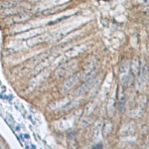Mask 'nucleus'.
<instances>
[{"instance_id": "nucleus-1", "label": "nucleus", "mask_w": 149, "mask_h": 149, "mask_svg": "<svg viewBox=\"0 0 149 149\" xmlns=\"http://www.w3.org/2000/svg\"><path fill=\"white\" fill-rule=\"evenodd\" d=\"M77 65H78V62L76 60H73V61H70L68 63L64 64L63 66H61L57 70L56 77L58 79H62L64 77L68 76L72 71H74V69L77 67Z\"/></svg>"}, {"instance_id": "nucleus-2", "label": "nucleus", "mask_w": 149, "mask_h": 149, "mask_svg": "<svg viewBox=\"0 0 149 149\" xmlns=\"http://www.w3.org/2000/svg\"><path fill=\"white\" fill-rule=\"evenodd\" d=\"M79 74H73V76H71L70 78L67 80L64 83V85L62 86L61 88V92L63 93H67L68 92L72 90V88H74V86H76V84L78 83L79 81Z\"/></svg>"}, {"instance_id": "nucleus-3", "label": "nucleus", "mask_w": 149, "mask_h": 149, "mask_svg": "<svg viewBox=\"0 0 149 149\" xmlns=\"http://www.w3.org/2000/svg\"><path fill=\"white\" fill-rule=\"evenodd\" d=\"M95 59L93 57H91L90 59L86 62L85 66H84L83 76L86 77L92 74V72L93 71V68H95Z\"/></svg>"}, {"instance_id": "nucleus-4", "label": "nucleus", "mask_w": 149, "mask_h": 149, "mask_svg": "<svg viewBox=\"0 0 149 149\" xmlns=\"http://www.w3.org/2000/svg\"><path fill=\"white\" fill-rule=\"evenodd\" d=\"M29 18V15H27V14L25 13H18L16 14L15 16H13V17L11 18H8L7 20H5V22L7 24H9V25H11V24H14V23H20V22H23V21L27 20V19Z\"/></svg>"}, {"instance_id": "nucleus-5", "label": "nucleus", "mask_w": 149, "mask_h": 149, "mask_svg": "<svg viewBox=\"0 0 149 149\" xmlns=\"http://www.w3.org/2000/svg\"><path fill=\"white\" fill-rule=\"evenodd\" d=\"M86 46L85 44H81V45H79V46H77V47L72 48V49L69 50V52L67 53V56H68V57L77 56V55H79L80 53L83 52L84 50H86Z\"/></svg>"}, {"instance_id": "nucleus-6", "label": "nucleus", "mask_w": 149, "mask_h": 149, "mask_svg": "<svg viewBox=\"0 0 149 149\" xmlns=\"http://www.w3.org/2000/svg\"><path fill=\"white\" fill-rule=\"evenodd\" d=\"M16 6H19V2L15 0H6V1L0 2V10H5V9Z\"/></svg>"}, {"instance_id": "nucleus-7", "label": "nucleus", "mask_w": 149, "mask_h": 149, "mask_svg": "<svg viewBox=\"0 0 149 149\" xmlns=\"http://www.w3.org/2000/svg\"><path fill=\"white\" fill-rule=\"evenodd\" d=\"M44 32V30H43L42 28L40 29H37V30H32L30 31V32L26 33V34H24L21 36V38H24V39H29V38H35V37H38V35L42 34V33Z\"/></svg>"}, {"instance_id": "nucleus-8", "label": "nucleus", "mask_w": 149, "mask_h": 149, "mask_svg": "<svg viewBox=\"0 0 149 149\" xmlns=\"http://www.w3.org/2000/svg\"><path fill=\"white\" fill-rule=\"evenodd\" d=\"M69 102V98H66V100H60V102H57L55 103H53V105L51 107H54L52 109H61V107H65L67 105V103Z\"/></svg>"}, {"instance_id": "nucleus-9", "label": "nucleus", "mask_w": 149, "mask_h": 149, "mask_svg": "<svg viewBox=\"0 0 149 149\" xmlns=\"http://www.w3.org/2000/svg\"><path fill=\"white\" fill-rule=\"evenodd\" d=\"M114 107H115V102H114V100H109V105H107V111H109V116H112L114 113Z\"/></svg>"}, {"instance_id": "nucleus-10", "label": "nucleus", "mask_w": 149, "mask_h": 149, "mask_svg": "<svg viewBox=\"0 0 149 149\" xmlns=\"http://www.w3.org/2000/svg\"><path fill=\"white\" fill-rule=\"evenodd\" d=\"M127 74H128V64H127V62H126V63H123L120 69V76L124 77V76H127Z\"/></svg>"}, {"instance_id": "nucleus-11", "label": "nucleus", "mask_w": 149, "mask_h": 149, "mask_svg": "<svg viewBox=\"0 0 149 149\" xmlns=\"http://www.w3.org/2000/svg\"><path fill=\"white\" fill-rule=\"evenodd\" d=\"M111 123L110 122H105V124H104V126H103V132H104V135L107 136V134L109 133L110 130H111Z\"/></svg>"}, {"instance_id": "nucleus-12", "label": "nucleus", "mask_w": 149, "mask_h": 149, "mask_svg": "<svg viewBox=\"0 0 149 149\" xmlns=\"http://www.w3.org/2000/svg\"><path fill=\"white\" fill-rule=\"evenodd\" d=\"M139 66H140V65H139V62L135 59L133 61V63H132V71H133L136 74H137L139 72Z\"/></svg>"}, {"instance_id": "nucleus-13", "label": "nucleus", "mask_w": 149, "mask_h": 149, "mask_svg": "<svg viewBox=\"0 0 149 149\" xmlns=\"http://www.w3.org/2000/svg\"><path fill=\"white\" fill-rule=\"evenodd\" d=\"M123 100H124L123 91H122V88H120V92H119V102H120V103H123Z\"/></svg>"}, {"instance_id": "nucleus-14", "label": "nucleus", "mask_w": 149, "mask_h": 149, "mask_svg": "<svg viewBox=\"0 0 149 149\" xmlns=\"http://www.w3.org/2000/svg\"><path fill=\"white\" fill-rule=\"evenodd\" d=\"M141 2H143V3H145V2H147V1H149V0H140Z\"/></svg>"}]
</instances>
